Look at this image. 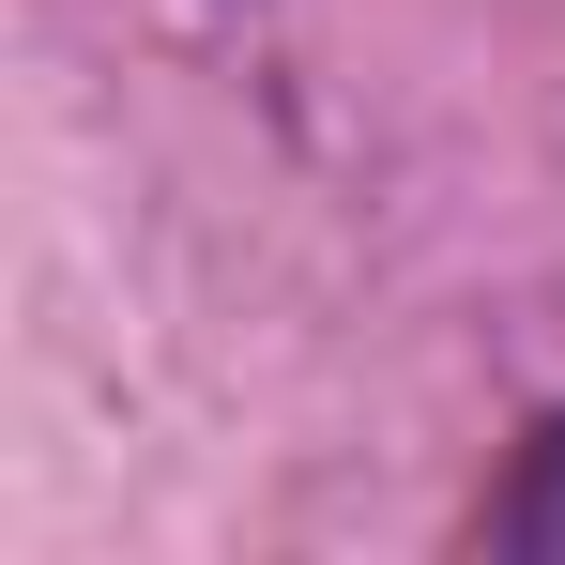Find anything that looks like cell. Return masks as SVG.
Listing matches in <instances>:
<instances>
[{
  "mask_svg": "<svg viewBox=\"0 0 565 565\" xmlns=\"http://www.w3.org/2000/svg\"><path fill=\"white\" fill-rule=\"evenodd\" d=\"M489 551H520V565H565V413L520 444V473L489 489Z\"/></svg>",
  "mask_w": 565,
  "mask_h": 565,
  "instance_id": "6da1fadb",
  "label": "cell"
}]
</instances>
